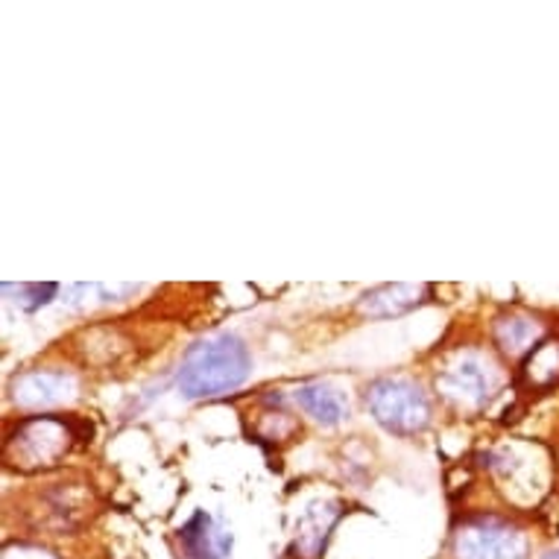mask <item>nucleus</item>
I'll return each instance as SVG.
<instances>
[{"label": "nucleus", "instance_id": "1", "mask_svg": "<svg viewBox=\"0 0 559 559\" xmlns=\"http://www.w3.org/2000/svg\"><path fill=\"white\" fill-rule=\"evenodd\" d=\"M249 348L235 334H212L197 340L179 367V390L188 399H214L238 390L249 376Z\"/></svg>", "mask_w": 559, "mask_h": 559}, {"label": "nucleus", "instance_id": "2", "mask_svg": "<svg viewBox=\"0 0 559 559\" xmlns=\"http://www.w3.org/2000/svg\"><path fill=\"white\" fill-rule=\"evenodd\" d=\"M367 404L376 423L399 437H411L431 423V402L419 384L404 378H381L369 386Z\"/></svg>", "mask_w": 559, "mask_h": 559}, {"label": "nucleus", "instance_id": "3", "mask_svg": "<svg viewBox=\"0 0 559 559\" xmlns=\"http://www.w3.org/2000/svg\"><path fill=\"white\" fill-rule=\"evenodd\" d=\"M71 449V428L56 416H36L7 440V460L19 468H47Z\"/></svg>", "mask_w": 559, "mask_h": 559}, {"label": "nucleus", "instance_id": "4", "mask_svg": "<svg viewBox=\"0 0 559 559\" xmlns=\"http://www.w3.org/2000/svg\"><path fill=\"white\" fill-rule=\"evenodd\" d=\"M457 559H527V542L510 524L475 522L460 531Z\"/></svg>", "mask_w": 559, "mask_h": 559}, {"label": "nucleus", "instance_id": "5", "mask_svg": "<svg viewBox=\"0 0 559 559\" xmlns=\"http://www.w3.org/2000/svg\"><path fill=\"white\" fill-rule=\"evenodd\" d=\"M437 386L445 399L480 407L496 390V369L477 355H463L454 367H449L437 378Z\"/></svg>", "mask_w": 559, "mask_h": 559}, {"label": "nucleus", "instance_id": "6", "mask_svg": "<svg viewBox=\"0 0 559 559\" xmlns=\"http://www.w3.org/2000/svg\"><path fill=\"white\" fill-rule=\"evenodd\" d=\"M76 393V381L68 372L53 369H33L15 381L12 395L21 407H56V404L71 402Z\"/></svg>", "mask_w": 559, "mask_h": 559}, {"label": "nucleus", "instance_id": "7", "mask_svg": "<svg viewBox=\"0 0 559 559\" xmlns=\"http://www.w3.org/2000/svg\"><path fill=\"white\" fill-rule=\"evenodd\" d=\"M179 542L191 559H226L231 550V533L202 510L179 531Z\"/></svg>", "mask_w": 559, "mask_h": 559}, {"label": "nucleus", "instance_id": "8", "mask_svg": "<svg viewBox=\"0 0 559 559\" xmlns=\"http://www.w3.org/2000/svg\"><path fill=\"white\" fill-rule=\"evenodd\" d=\"M425 296H428L425 285H381L360 296L358 311L372 320H390V317H399V313H407L416 305H423Z\"/></svg>", "mask_w": 559, "mask_h": 559}, {"label": "nucleus", "instance_id": "9", "mask_svg": "<svg viewBox=\"0 0 559 559\" xmlns=\"http://www.w3.org/2000/svg\"><path fill=\"white\" fill-rule=\"evenodd\" d=\"M296 404L320 425H340L348 416V399L331 384H305L294 393Z\"/></svg>", "mask_w": 559, "mask_h": 559}, {"label": "nucleus", "instance_id": "10", "mask_svg": "<svg viewBox=\"0 0 559 559\" xmlns=\"http://www.w3.org/2000/svg\"><path fill=\"white\" fill-rule=\"evenodd\" d=\"M337 522V507H322L313 504L308 513L302 515L299 522V531H296V550L302 554V559H317L320 557L322 545H325V536Z\"/></svg>", "mask_w": 559, "mask_h": 559}, {"label": "nucleus", "instance_id": "11", "mask_svg": "<svg viewBox=\"0 0 559 559\" xmlns=\"http://www.w3.org/2000/svg\"><path fill=\"white\" fill-rule=\"evenodd\" d=\"M524 376L536 381V384H554L559 376V346L557 343H545L531 355L524 364Z\"/></svg>", "mask_w": 559, "mask_h": 559}, {"label": "nucleus", "instance_id": "12", "mask_svg": "<svg viewBox=\"0 0 559 559\" xmlns=\"http://www.w3.org/2000/svg\"><path fill=\"white\" fill-rule=\"evenodd\" d=\"M536 334V325L531 320H522V317H510V320L496 322V340L498 346L510 352V355H519L527 343Z\"/></svg>", "mask_w": 559, "mask_h": 559}, {"label": "nucleus", "instance_id": "13", "mask_svg": "<svg viewBox=\"0 0 559 559\" xmlns=\"http://www.w3.org/2000/svg\"><path fill=\"white\" fill-rule=\"evenodd\" d=\"M56 290H59V285H27V282L24 285H10V282L3 285V294L15 296L12 302L19 305L21 311H38L41 305L53 299Z\"/></svg>", "mask_w": 559, "mask_h": 559}, {"label": "nucleus", "instance_id": "14", "mask_svg": "<svg viewBox=\"0 0 559 559\" xmlns=\"http://www.w3.org/2000/svg\"><path fill=\"white\" fill-rule=\"evenodd\" d=\"M3 559H56L50 554L38 548H27V545H19V548H7L3 550Z\"/></svg>", "mask_w": 559, "mask_h": 559}, {"label": "nucleus", "instance_id": "15", "mask_svg": "<svg viewBox=\"0 0 559 559\" xmlns=\"http://www.w3.org/2000/svg\"><path fill=\"white\" fill-rule=\"evenodd\" d=\"M542 559H559V548L548 550V554H545V557H542Z\"/></svg>", "mask_w": 559, "mask_h": 559}]
</instances>
